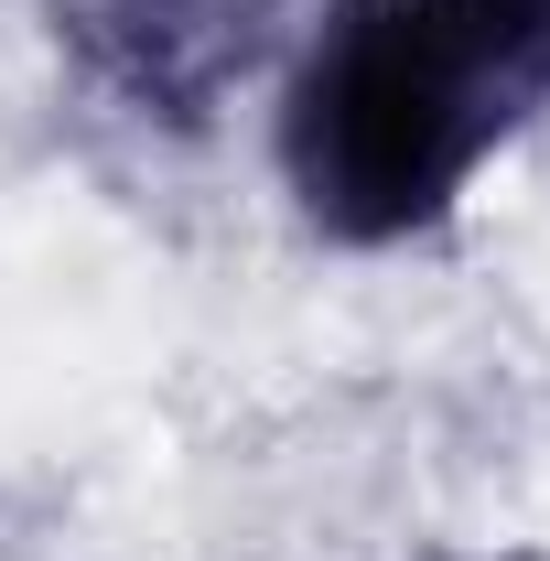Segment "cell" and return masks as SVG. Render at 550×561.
<instances>
[{
    "label": "cell",
    "mask_w": 550,
    "mask_h": 561,
    "mask_svg": "<svg viewBox=\"0 0 550 561\" xmlns=\"http://www.w3.org/2000/svg\"><path fill=\"white\" fill-rule=\"evenodd\" d=\"M529 76L465 0H345L280 98V173L335 238H411L475 184Z\"/></svg>",
    "instance_id": "6da1fadb"
},
{
    "label": "cell",
    "mask_w": 550,
    "mask_h": 561,
    "mask_svg": "<svg viewBox=\"0 0 550 561\" xmlns=\"http://www.w3.org/2000/svg\"><path fill=\"white\" fill-rule=\"evenodd\" d=\"M76 44L130 87L140 108H195L260 44V0H55Z\"/></svg>",
    "instance_id": "7a4b0ae2"
},
{
    "label": "cell",
    "mask_w": 550,
    "mask_h": 561,
    "mask_svg": "<svg viewBox=\"0 0 550 561\" xmlns=\"http://www.w3.org/2000/svg\"><path fill=\"white\" fill-rule=\"evenodd\" d=\"M465 11L507 44V66L529 76V98H540V87H550V0H465Z\"/></svg>",
    "instance_id": "3957f363"
}]
</instances>
